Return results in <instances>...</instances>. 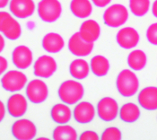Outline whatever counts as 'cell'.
Instances as JSON below:
<instances>
[{
  "mask_svg": "<svg viewBox=\"0 0 157 140\" xmlns=\"http://www.w3.org/2000/svg\"><path fill=\"white\" fill-rule=\"evenodd\" d=\"M67 47L69 51L76 57H86L94 49V42H87L82 39L79 32L75 33L68 40Z\"/></svg>",
  "mask_w": 157,
  "mask_h": 140,
  "instance_id": "8fae6325",
  "label": "cell"
},
{
  "mask_svg": "<svg viewBox=\"0 0 157 140\" xmlns=\"http://www.w3.org/2000/svg\"><path fill=\"white\" fill-rule=\"evenodd\" d=\"M122 138L121 131L116 127L107 128L101 134V140H121Z\"/></svg>",
  "mask_w": 157,
  "mask_h": 140,
  "instance_id": "83f0119b",
  "label": "cell"
},
{
  "mask_svg": "<svg viewBox=\"0 0 157 140\" xmlns=\"http://www.w3.org/2000/svg\"><path fill=\"white\" fill-rule=\"evenodd\" d=\"M6 110L13 118L23 117L28 110L27 99L21 93H13L7 100Z\"/></svg>",
  "mask_w": 157,
  "mask_h": 140,
  "instance_id": "7c38bea8",
  "label": "cell"
},
{
  "mask_svg": "<svg viewBox=\"0 0 157 140\" xmlns=\"http://www.w3.org/2000/svg\"><path fill=\"white\" fill-rule=\"evenodd\" d=\"M5 46H6V41H5V38H4V36H3V35L0 33V53L4 50Z\"/></svg>",
  "mask_w": 157,
  "mask_h": 140,
  "instance_id": "836d02e7",
  "label": "cell"
},
{
  "mask_svg": "<svg viewBox=\"0 0 157 140\" xmlns=\"http://www.w3.org/2000/svg\"><path fill=\"white\" fill-rule=\"evenodd\" d=\"M119 104L115 99L106 96L97 103L96 111L99 118L106 122L114 120L119 115Z\"/></svg>",
  "mask_w": 157,
  "mask_h": 140,
  "instance_id": "52a82bcc",
  "label": "cell"
},
{
  "mask_svg": "<svg viewBox=\"0 0 157 140\" xmlns=\"http://www.w3.org/2000/svg\"><path fill=\"white\" fill-rule=\"evenodd\" d=\"M27 99L34 104L42 103L47 100L48 96V89L45 82L40 79H33L26 85Z\"/></svg>",
  "mask_w": 157,
  "mask_h": 140,
  "instance_id": "8992f818",
  "label": "cell"
},
{
  "mask_svg": "<svg viewBox=\"0 0 157 140\" xmlns=\"http://www.w3.org/2000/svg\"><path fill=\"white\" fill-rule=\"evenodd\" d=\"M150 8V0H129V9L135 16L142 17Z\"/></svg>",
  "mask_w": 157,
  "mask_h": 140,
  "instance_id": "4316f807",
  "label": "cell"
},
{
  "mask_svg": "<svg viewBox=\"0 0 157 140\" xmlns=\"http://www.w3.org/2000/svg\"><path fill=\"white\" fill-rule=\"evenodd\" d=\"M27 76L19 70H10L5 73L1 78V85L7 92L15 93L24 89L27 84Z\"/></svg>",
  "mask_w": 157,
  "mask_h": 140,
  "instance_id": "5b68a950",
  "label": "cell"
},
{
  "mask_svg": "<svg viewBox=\"0 0 157 140\" xmlns=\"http://www.w3.org/2000/svg\"><path fill=\"white\" fill-rule=\"evenodd\" d=\"M146 39L151 44L157 46V23L151 24L147 28Z\"/></svg>",
  "mask_w": 157,
  "mask_h": 140,
  "instance_id": "f1b7e54d",
  "label": "cell"
},
{
  "mask_svg": "<svg viewBox=\"0 0 157 140\" xmlns=\"http://www.w3.org/2000/svg\"><path fill=\"white\" fill-rule=\"evenodd\" d=\"M147 63V57L143 50L135 49L128 56V65L134 71L144 69Z\"/></svg>",
  "mask_w": 157,
  "mask_h": 140,
  "instance_id": "d4e9b609",
  "label": "cell"
},
{
  "mask_svg": "<svg viewBox=\"0 0 157 140\" xmlns=\"http://www.w3.org/2000/svg\"><path fill=\"white\" fill-rule=\"evenodd\" d=\"M9 3H10V0H0V9L5 8Z\"/></svg>",
  "mask_w": 157,
  "mask_h": 140,
  "instance_id": "8d00e7d4",
  "label": "cell"
},
{
  "mask_svg": "<svg viewBox=\"0 0 157 140\" xmlns=\"http://www.w3.org/2000/svg\"><path fill=\"white\" fill-rule=\"evenodd\" d=\"M80 140H99L100 138L98 136L96 132L93 131V130H87L83 132L80 137H79Z\"/></svg>",
  "mask_w": 157,
  "mask_h": 140,
  "instance_id": "f546056e",
  "label": "cell"
},
{
  "mask_svg": "<svg viewBox=\"0 0 157 140\" xmlns=\"http://www.w3.org/2000/svg\"><path fill=\"white\" fill-rule=\"evenodd\" d=\"M69 72L76 80L85 79L90 73V66L87 61L82 58H76L73 60L69 66Z\"/></svg>",
  "mask_w": 157,
  "mask_h": 140,
  "instance_id": "44dd1931",
  "label": "cell"
},
{
  "mask_svg": "<svg viewBox=\"0 0 157 140\" xmlns=\"http://www.w3.org/2000/svg\"><path fill=\"white\" fill-rule=\"evenodd\" d=\"M0 32L6 39L10 41H16L22 35V27L18 21L9 14L3 20L0 27Z\"/></svg>",
  "mask_w": 157,
  "mask_h": 140,
  "instance_id": "2e32d148",
  "label": "cell"
},
{
  "mask_svg": "<svg viewBox=\"0 0 157 140\" xmlns=\"http://www.w3.org/2000/svg\"><path fill=\"white\" fill-rule=\"evenodd\" d=\"M139 105L146 111L157 110V87L147 86L142 89L137 96Z\"/></svg>",
  "mask_w": 157,
  "mask_h": 140,
  "instance_id": "e0dca14e",
  "label": "cell"
},
{
  "mask_svg": "<svg viewBox=\"0 0 157 140\" xmlns=\"http://www.w3.org/2000/svg\"><path fill=\"white\" fill-rule=\"evenodd\" d=\"M38 140H48V138H39Z\"/></svg>",
  "mask_w": 157,
  "mask_h": 140,
  "instance_id": "74e56055",
  "label": "cell"
},
{
  "mask_svg": "<svg viewBox=\"0 0 157 140\" xmlns=\"http://www.w3.org/2000/svg\"><path fill=\"white\" fill-rule=\"evenodd\" d=\"M7 68H8V61L6 58L0 56V76L5 74Z\"/></svg>",
  "mask_w": 157,
  "mask_h": 140,
  "instance_id": "4dcf8cb0",
  "label": "cell"
},
{
  "mask_svg": "<svg viewBox=\"0 0 157 140\" xmlns=\"http://www.w3.org/2000/svg\"><path fill=\"white\" fill-rule=\"evenodd\" d=\"M50 116L54 122L58 124H67L72 118V111L66 103H57L50 111Z\"/></svg>",
  "mask_w": 157,
  "mask_h": 140,
  "instance_id": "ffe728a7",
  "label": "cell"
},
{
  "mask_svg": "<svg viewBox=\"0 0 157 140\" xmlns=\"http://www.w3.org/2000/svg\"><path fill=\"white\" fill-rule=\"evenodd\" d=\"M96 110L89 102H80L73 111V116L76 122L80 124H87L94 119Z\"/></svg>",
  "mask_w": 157,
  "mask_h": 140,
  "instance_id": "9a60e30c",
  "label": "cell"
},
{
  "mask_svg": "<svg viewBox=\"0 0 157 140\" xmlns=\"http://www.w3.org/2000/svg\"><path fill=\"white\" fill-rule=\"evenodd\" d=\"M52 138L54 140H76L77 133L75 129L66 124H59L54 129Z\"/></svg>",
  "mask_w": 157,
  "mask_h": 140,
  "instance_id": "484cf974",
  "label": "cell"
},
{
  "mask_svg": "<svg viewBox=\"0 0 157 140\" xmlns=\"http://www.w3.org/2000/svg\"><path fill=\"white\" fill-rule=\"evenodd\" d=\"M9 14V13L5 11H0V27H1V24H2V22L3 20Z\"/></svg>",
  "mask_w": 157,
  "mask_h": 140,
  "instance_id": "d590c367",
  "label": "cell"
},
{
  "mask_svg": "<svg viewBox=\"0 0 157 140\" xmlns=\"http://www.w3.org/2000/svg\"><path fill=\"white\" fill-rule=\"evenodd\" d=\"M38 15L45 23H54L59 19L62 6L59 0H40L37 6Z\"/></svg>",
  "mask_w": 157,
  "mask_h": 140,
  "instance_id": "3957f363",
  "label": "cell"
},
{
  "mask_svg": "<svg viewBox=\"0 0 157 140\" xmlns=\"http://www.w3.org/2000/svg\"><path fill=\"white\" fill-rule=\"evenodd\" d=\"M57 68L56 60L48 55L40 56L33 64V73L40 78H49L54 75Z\"/></svg>",
  "mask_w": 157,
  "mask_h": 140,
  "instance_id": "9c48e42d",
  "label": "cell"
},
{
  "mask_svg": "<svg viewBox=\"0 0 157 140\" xmlns=\"http://www.w3.org/2000/svg\"><path fill=\"white\" fill-rule=\"evenodd\" d=\"M42 48L45 51L51 54L59 53L65 46V41L62 36L56 33H49L43 37L41 41Z\"/></svg>",
  "mask_w": 157,
  "mask_h": 140,
  "instance_id": "d6986e66",
  "label": "cell"
},
{
  "mask_svg": "<svg viewBox=\"0 0 157 140\" xmlns=\"http://www.w3.org/2000/svg\"><path fill=\"white\" fill-rule=\"evenodd\" d=\"M152 14L155 18H157V0H155L152 5Z\"/></svg>",
  "mask_w": 157,
  "mask_h": 140,
  "instance_id": "e575fe53",
  "label": "cell"
},
{
  "mask_svg": "<svg viewBox=\"0 0 157 140\" xmlns=\"http://www.w3.org/2000/svg\"><path fill=\"white\" fill-rule=\"evenodd\" d=\"M12 61L18 69H27L31 67L33 61V52L27 46H17L13 50Z\"/></svg>",
  "mask_w": 157,
  "mask_h": 140,
  "instance_id": "4fadbf2b",
  "label": "cell"
},
{
  "mask_svg": "<svg viewBox=\"0 0 157 140\" xmlns=\"http://www.w3.org/2000/svg\"><path fill=\"white\" fill-rule=\"evenodd\" d=\"M79 33L82 39L87 42H94L99 39L101 34V27L96 21L89 19L83 22L80 29Z\"/></svg>",
  "mask_w": 157,
  "mask_h": 140,
  "instance_id": "ac0fdd59",
  "label": "cell"
},
{
  "mask_svg": "<svg viewBox=\"0 0 157 140\" xmlns=\"http://www.w3.org/2000/svg\"><path fill=\"white\" fill-rule=\"evenodd\" d=\"M139 107L133 103H128L121 106L119 115L122 121L127 123H133L140 118Z\"/></svg>",
  "mask_w": 157,
  "mask_h": 140,
  "instance_id": "603a6c76",
  "label": "cell"
},
{
  "mask_svg": "<svg viewBox=\"0 0 157 140\" xmlns=\"http://www.w3.org/2000/svg\"><path fill=\"white\" fill-rule=\"evenodd\" d=\"M59 97L62 103L67 105L78 103L85 94V89L80 82L67 80L63 82L58 90Z\"/></svg>",
  "mask_w": 157,
  "mask_h": 140,
  "instance_id": "6da1fadb",
  "label": "cell"
},
{
  "mask_svg": "<svg viewBox=\"0 0 157 140\" xmlns=\"http://www.w3.org/2000/svg\"><path fill=\"white\" fill-rule=\"evenodd\" d=\"M128 19L127 7L121 4H114L107 7L103 13V22L111 28L121 27Z\"/></svg>",
  "mask_w": 157,
  "mask_h": 140,
  "instance_id": "277c9868",
  "label": "cell"
},
{
  "mask_svg": "<svg viewBox=\"0 0 157 140\" xmlns=\"http://www.w3.org/2000/svg\"><path fill=\"white\" fill-rule=\"evenodd\" d=\"M70 10L75 17L85 19L91 15L93 5L90 0H72L70 3Z\"/></svg>",
  "mask_w": 157,
  "mask_h": 140,
  "instance_id": "7402d4cb",
  "label": "cell"
},
{
  "mask_svg": "<svg viewBox=\"0 0 157 140\" xmlns=\"http://www.w3.org/2000/svg\"><path fill=\"white\" fill-rule=\"evenodd\" d=\"M111 2V0H92V3L97 7H105Z\"/></svg>",
  "mask_w": 157,
  "mask_h": 140,
  "instance_id": "1f68e13d",
  "label": "cell"
},
{
  "mask_svg": "<svg viewBox=\"0 0 157 140\" xmlns=\"http://www.w3.org/2000/svg\"><path fill=\"white\" fill-rule=\"evenodd\" d=\"M139 34L132 27H125L121 29L116 35V41L119 46L125 49H130L139 42Z\"/></svg>",
  "mask_w": 157,
  "mask_h": 140,
  "instance_id": "5bb4252c",
  "label": "cell"
},
{
  "mask_svg": "<svg viewBox=\"0 0 157 140\" xmlns=\"http://www.w3.org/2000/svg\"><path fill=\"white\" fill-rule=\"evenodd\" d=\"M36 9L33 0H10L9 10L13 15L19 19L31 17Z\"/></svg>",
  "mask_w": 157,
  "mask_h": 140,
  "instance_id": "30bf717a",
  "label": "cell"
},
{
  "mask_svg": "<svg viewBox=\"0 0 157 140\" xmlns=\"http://www.w3.org/2000/svg\"><path fill=\"white\" fill-rule=\"evenodd\" d=\"M90 69L96 76H105L109 71V60L101 55L94 56L91 59Z\"/></svg>",
  "mask_w": 157,
  "mask_h": 140,
  "instance_id": "cb8c5ba5",
  "label": "cell"
},
{
  "mask_svg": "<svg viewBox=\"0 0 157 140\" xmlns=\"http://www.w3.org/2000/svg\"><path fill=\"white\" fill-rule=\"evenodd\" d=\"M12 134L15 139H33L37 135V128L30 119H20L13 124Z\"/></svg>",
  "mask_w": 157,
  "mask_h": 140,
  "instance_id": "ba28073f",
  "label": "cell"
},
{
  "mask_svg": "<svg viewBox=\"0 0 157 140\" xmlns=\"http://www.w3.org/2000/svg\"><path fill=\"white\" fill-rule=\"evenodd\" d=\"M116 86L121 95L131 97L137 93L139 89V80L133 71L123 69L117 76Z\"/></svg>",
  "mask_w": 157,
  "mask_h": 140,
  "instance_id": "7a4b0ae2",
  "label": "cell"
},
{
  "mask_svg": "<svg viewBox=\"0 0 157 140\" xmlns=\"http://www.w3.org/2000/svg\"><path fill=\"white\" fill-rule=\"evenodd\" d=\"M6 106L4 104V103L0 100V122L4 119V118L6 116Z\"/></svg>",
  "mask_w": 157,
  "mask_h": 140,
  "instance_id": "d6a6232c",
  "label": "cell"
}]
</instances>
